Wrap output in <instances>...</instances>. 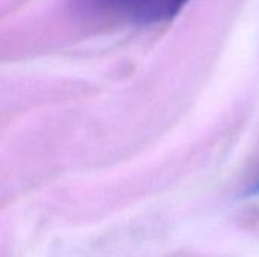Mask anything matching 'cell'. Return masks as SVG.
Instances as JSON below:
<instances>
[{"mask_svg":"<svg viewBox=\"0 0 259 257\" xmlns=\"http://www.w3.org/2000/svg\"><path fill=\"white\" fill-rule=\"evenodd\" d=\"M97 17L134 26H155L173 20L188 0H74Z\"/></svg>","mask_w":259,"mask_h":257,"instance_id":"cell-1","label":"cell"},{"mask_svg":"<svg viewBox=\"0 0 259 257\" xmlns=\"http://www.w3.org/2000/svg\"><path fill=\"white\" fill-rule=\"evenodd\" d=\"M253 191H255V192H259V183H258V185H256V188H255Z\"/></svg>","mask_w":259,"mask_h":257,"instance_id":"cell-2","label":"cell"}]
</instances>
